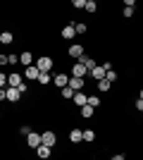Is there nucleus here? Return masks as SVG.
Segmentation results:
<instances>
[{"label": "nucleus", "instance_id": "1", "mask_svg": "<svg viewBox=\"0 0 143 160\" xmlns=\"http://www.w3.org/2000/svg\"><path fill=\"white\" fill-rule=\"evenodd\" d=\"M34 65L38 67V72H50V69L55 67V60H53V58H48V55H43V58H36Z\"/></svg>", "mask_w": 143, "mask_h": 160}, {"label": "nucleus", "instance_id": "2", "mask_svg": "<svg viewBox=\"0 0 143 160\" xmlns=\"http://www.w3.org/2000/svg\"><path fill=\"white\" fill-rule=\"evenodd\" d=\"M21 93H19V88H14V86H5V100H10V103H19Z\"/></svg>", "mask_w": 143, "mask_h": 160}, {"label": "nucleus", "instance_id": "3", "mask_svg": "<svg viewBox=\"0 0 143 160\" xmlns=\"http://www.w3.org/2000/svg\"><path fill=\"white\" fill-rule=\"evenodd\" d=\"M41 143H43V146H50V148H53L55 143H57L55 132H43V134H41Z\"/></svg>", "mask_w": 143, "mask_h": 160}, {"label": "nucleus", "instance_id": "4", "mask_svg": "<svg viewBox=\"0 0 143 160\" xmlns=\"http://www.w3.org/2000/svg\"><path fill=\"white\" fill-rule=\"evenodd\" d=\"M34 151H36V155H38L41 160H48L50 155H53V148H50V146H43V143H38Z\"/></svg>", "mask_w": 143, "mask_h": 160}, {"label": "nucleus", "instance_id": "5", "mask_svg": "<svg viewBox=\"0 0 143 160\" xmlns=\"http://www.w3.org/2000/svg\"><path fill=\"white\" fill-rule=\"evenodd\" d=\"M67 55L79 60V58L83 55V46H81V43H72V46H69V50H67Z\"/></svg>", "mask_w": 143, "mask_h": 160}, {"label": "nucleus", "instance_id": "6", "mask_svg": "<svg viewBox=\"0 0 143 160\" xmlns=\"http://www.w3.org/2000/svg\"><path fill=\"white\" fill-rule=\"evenodd\" d=\"M67 86L72 88V91H81L83 88V77H69Z\"/></svg>", "mask_w": 143, "mask_h": 160}, {"label": "nucleus", "instance_id": "7", "mask_svg": "<svg viewBox=\"0 0 143 160\" xmlns=\"http://www.w3.org/2000/svg\"><path fill=\"white\" fill-rule=\"evenodd\" d=\"M67 81H69V77H67V74H64V72H57V74H55V77H53V84H55V86H57V88L67 86Z\"/></svg>", "mask_w": 143, "mask_h": 160}, {"label": "nucleus", "instance_id": "8", "mask_svg": "<svg viewBox=\"0 0 143 160\" xmlns=\"http://www.w3.org/2000/svg\"><path fill=\"white\" fill-rule=\"evenodd\" d=\"M36 77H38V67H36V65H29V67H24V79H31V81H36Z\"/></svg>", "mask_w": 143, "mask_h": 160}, {"label": "nucleus", "instance_id": "9", "mask_svg": "<svg viewBox=\"0 0 143 160\" xmlns=\"http://www.w3.org/2000/svg\"><path fill=\"white\" fill-rule=\"evenodd\" d=\"M26 143H29V148H36L38 143H41V134L29 132V134H26Z\"/></svg>", "mask_w": 143, "mask_h": 160}, {"label": "nucleus", "instance_id": "10", "mask_svg": "<svg viewBox=\"0 0 143 160\" xmlns=\"http://www.w3.org/2000/svg\"><path fill=\"white\" fill-rule=\"evenodd\" d=\"M72 77H88V69H86L81 62H76V65L72 67Z\"/></svg>", "mask_w": 143, "mask_h": 160}, {"label": "nucleus", "instance_id": "11", "mask_svg": "<svg viewBox=\"0 0 143 160\" xmlns=\"http://www.w3.org/2000/svg\"><path fill=\"white\" fill-rule=\"evenodd\" d=\"M34 60H36V58H34V55H31V53H29V50H24V53L19 55V65H24V67L34 65Z\"/></svg>", "mask_w": 143, "mask_h": 160}, {"label": "nucleus", "instance_id": "12", "mask_svg": "<svg viewBox=\"0 0 143 160\" xmlns=\"http://www.w3.org/2000/svg\"><path fill=\"white\" fill-rule=\"evenodd\" d=\"M88 77H93L95 81H98V79H102V77H105V67H102V65H95L93 69L88 72Z\"/></svg>", "mask_w": 143, "mask_h": 160}, {"label": "nucleus", "instance_id": "13", "mask_svg": "<svg viewBox=\"0 0 143 160\" xmlns=\"http://www.w3.org/2000/svg\"><path fill=\"white\" fill-rule=\"evenodd\" d=\"M79 62H81V65L86 67L88 72H91V69H93L95 65H98V62H95V58H88V55H81V58H79Z\"/></svg>", "mask_w": 143, "mask_h": 160}, {"label": "nucleus", "instance_id": "14", "mask_svg": "<svg viewBox=\"0 0 143 160\" xmlns=\"http://www.w3.org/2000/svg\"><path fill=\"white\" fill-rule=\"evenodd\" d=\"M86 98H88V96L83 93V91H74V96H72V100H74L76 105L81 108V105H86Z\"/></svg>", "mask_w": 143, "mask_h": 160}, {"label": "nucleus", "instance_id": "15", "mask_svg": "<svg viewBox=\"0 0 143 160\" xmlns=\"http://www.w3.org/2000/svg\"><path fill=\"white\" fill-rule=\"evenodd\" d=\"M36 81H38L41 86H45V84H50V81H53V77H50V72H38Z\"/></svg>", "mask_w": 143, "mask_h": 160}, {"label": "nucleus", "instance_id": "16", "mask_svg": "<svg viewBox=\"0 0 143 160\" xmlns=\"http://www.w3.org/2000/svg\"><path fill=\"white\" fill-rule=\"evenodd\" d=\"M81 141L93 143V141H95V132H93V129H83V132H81Z\"/></svg>", "mask_w": 143, "mask_h": 160}, {"label": "nucleus", "instance_id": "17", "mask_svg": "<svg viewBox=\"0 0 143 160\" xmlns=\"http://www.w3.org/2000/svg\"><path fill=\"white\" fill-rule=\"evenodd\" d=\"M76 36V31H74V24H67V27L62 29V38L67 41V38H74Z\"/></svg>", "mask_w": 143, "mask_h": 160}, {"label": "nucleus", "instance_id": "18", "mask_svg": "<svg viewBox=\"0 0 143 160\" xmlns=\"http://www.w3.org/2000/svg\"><path fill=\"white\" fill-rule=\"evenodd\" d=\"M12 41H14L12 31H2V33H0V43H2V46H10Z\"/></svg>", "mask_w": 143, "mask_h": 160}, {"label": "nucleus", "instance_id": "19", "mask_svg": "<svg viewBox=\"0 0 143 160\" xmlns=\"http://www.w3.org/2000/svg\"><path fill=\"white\" fill-rule=\"evenodd\" d=\"M93 110H95V108H91L88 103L81 105V117H83V120H91V117H93Z\"/></svg>", "mask_w": 143, "mask_h": 160}, {"label": "nucleus", "instance_id": "20", "mask_svg": "<svg viewBox=\"0 0 143 160\" xmlns=\"http://www.w3.org/2000/svg\"><path fill=\"white\" fill-rule=\"evenodd\" d=\"M69 141L72 143H81V129H72L69 132Z\"/></svg>", "mask_w": 143, "mask_h": 160}, {"label": "nucleus", "instance_id": "21", "mask_svg": "<svg viewBox=\"0 0 143 160\" xmlns=\"http://www.w3.org/2000/svg\"><path fill=\"white\" fill-rule=\"evenodd\" d=\"M110 86H112V84H110V81L105 79V77H102V79H98V91H102V93H107V91H110Z\"/></svg>", "mask_w": 143, "mask_h": 160}, {"label": "nucleus", "instance_id": "22", "mask_svg": "<svg viewBox=\"0 0 143 160\" xmlns=\"http://www.w3.org/2000/svg\"><path fill=\"white\" fill-rule=\"evenodd\" d=\"M105 79H107L110 84H115V81H119V74H117L115 69H107V72H105Z\"/></svg>", "mask_w": 143, "mask_h": 160}, {"label": "nucleus", "instance_id": "23", "mask_svg": "<svg viewBox=\"0 0 143 160\" xmlns=\"http://www.w3.org/2000/svg\"><path fill=\"white\" fill-rule=\"evenodd\" d=\"M83 10H86V12H95V10H98V2H95V0H86Z\"/></svg>", "mask_w": 143, "mask_h": 160}, {"label": "nucleus", "instance_id": "24", "mask_svg": "<svg viewBox=\"0 0 143 160\" xmlns=\"http://www.w3.org/2000/svg\"><path fill=\"white\" fill-rule=\"evenodd\" d=\"M74 31L76 33H86V31H88V27H86L83 22H76V24H74Z\"/></svg>", "mask_w": 143, "mask_h": 160}, {"label": "nucleus", "instance_id": "25", "mask_svg": "<svg viewBox=\"0 0 143 160\" xmlns=\"http://www.w3.org/2000/svg\"><path fill=\"white\" fill-rule=\"evenodd\" d=\"M86 103H88L91 108H98V105H100V98H98V96H88V98H86Z\"/></svg>", "mask_w": 143, "mask_h": 160}, {"label": "nucleus", "instance_id": "26", "mask_svg": "<svg viewBox=\"0 0 143 160\" xmlns=\"http://www.w3.org/2000/svg\"><path fill=\"white\" fill-rule=\"evenodd\" d=\"M72 96H74L72 88H69V86H62V98H72Z\"/></svg>", "mask_w": 143, "mask_h": 160}, {"label": "nucleus", "instance_id": "27", "mask_svg": "<svg viewBox=\"0 0 143 160\" xmlns=\"http://www.w3.org/2000/svg\"><path fill=\"white\" fill-rule=\"evenodd\" d=\"M83 5H86V0H72V7L76 10H83Z\"/></svg>", "mask_w": 143, "mask_h": 160}, {"label": "nucleus", "instance_id": "28", "mask_svg": "<svg viewBox=\"0 0 143 160\" xmlns=\"http://www.w3.org/2000/svg\"><path fill=\"white\" fill-rule=\"evenodd\" d=\"M19 62V55H7V65H17Z\"/></svg>", "mask_w": 143, "mask_h": 160}, {"label": "nucleus", "instance_id": "29", "mask_svg": "<svg viewBox=\"0 0 143 160\" xmlns=\"http://www.w3.org/2000/svg\"><path fill=\"white\" fill-rule=\"evenodd\" d=\"M136 110L138 112H143V96L138 93V98H136Z\"/></svg>", "mask_w": 143, "mask_h": 160}, {"label": "nucleus", "instance_id": "30", "mask_svg": "<svg viewBox=\"0 0 143 160\" xmlns=\"http://www.w3.org/2000/svg\"><path fill=\"white\" fill-rule=\"evenodd\" d=\"M5 86H7V74L0 72V88H5Z\"/></svg>", "mask_w": 143, "mask_h": 160}, {"label": "nucleus", "instance_id": "31", "mask_svg": "<svg viewBox=\"0 0 143 160\" xmlns=\"http://www.w3.org/2000/svg\"><path fill=\"white\" fill-rule=\"evenodd\" d=\"M29 132H34V129L29 127V124H24V127H21V129H19V134H21V136H26V134H29Z\"/></svg>", "mask_w": 143, "mask_h": 160}, {"label": "nucleus", "instance_id": "32", "mask_svg": "<svg viewBox=\"0 0 143 160\" xmlns=\"http://www.w3.org/2000/svg\"><path fill=\"white\" fill-rule=\"evenodd\" d=\"M124 17H134V7H126V5H124Z\"/></svg>", "mask_w": 143, "mask_h": 160}, {"label": "nucleus", "instance_id": "33", "mask_svg": "<svg viewBox=\"0 0 143 160\" xmlns=\"http://www.w3.org/2000/svg\"><path fill=\"white\" fill-rule=\"evenodd\" d=\"M122 2H124L126 7H134V5H136V0H122Z\"/></svg>", "mask_w": 143, "mask_h": 160}, {"label": "nucleus", "instance_id": "34", "mask_svg": "<svg viewBox=\"0 0 143 160\" xmlns=\"http://www.w3.org/2000/svg\"><path fill=\"white\" fill-rule=\"evenodd\" d=\"M7 65V55H0V67H5Z\"/></svg>", "mask_w": 143, "mask_h": 160}, {"label": "nucleus", "instance_id": "35", "mask_svg": "<svg viewBox=\"0 0 143 160\" xmlns=\"http://www.w3.org/2000/svg\"><path fill=\"white\" fill-rule=\"evenodd\" d=\"M0 100H5V88H0Z\"/></svg>", "mask_w": 143, "mask_h": 160}]
</instances>
